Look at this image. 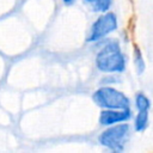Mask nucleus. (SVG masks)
Instances as JSON below:
<instances>
[{
  "label": "nucleus",
  "mask_w": 153,
  "mask_h": 153,
  "mask_svg": "<svg viewBox=\"0 0 153 153\" xmlns=\"http://www.w3.org/2000/svg\"><path fill=\"white\" fill-rule=\"evenodd\" d=\"M96 66L104 73H121L126 69V57L116 41L108 42L98 51Z\"/></svg>",
  "instance_id": "obj_1"
},
{
  "label": "nucleus",
  "mask_w": 153,
  "mask_h": 153,
  "mask_svg": "<svg viewBox=\"0 0 153 153\" xmlns=\"http://www.w3.org/2000/svg\"><path fill=\"white\" fill-rule=\"evenodd\" d=\"M93 102L103 109H130L129 98L120 90L111 86L99 87L92 96Z\"/></svg>",
  "instance_id": "obj_2"
},
{
  "label": "nucleus",
  "mask_w": 153,
  "mask_h": 153,
  "mask_svg": "<svg viewBox=\"0 0 153 153\" xmlns=\"http://www.w3.org/2000/svg\"><path fill=\"white\" fill-rule=\"evenodd\" d=\"M130 127L126 122L109 126L99 136L98 141L102 146L111 151H122L129 139Z\"/></svg>",
  "instance_id": "obj_3"
},
{
  "label": "nucleus",
  "mask_w": 153,
  "mask_h": 153,
  "mask_svg": "<svg viewBox=\"0 0 153 153\" xmlns=\"http://www.w3.org/2000/svg\"><path fill=\"white\" fill-rule=\"evenodd\" d=\"M117 29V17L112 12H104L100 17L96 19L92 24L90 33L86 38L87 42H97L103 39L109 33L114 32Z\"/></svg>",
  "instance_id": "obj_4"
},
{
  "label": "nucleus",
  "mask_w": 153,
  "mask_h": 153,
  "mask_svg": "<svg viewBox=\"0 0 153 153\" xmlns=\"http://www.w3.org/2000/svg\"><path fill=\"white\" fill-rule=\"evenodd\" d=\"M131 117L130 109H104L99 114V124L100 126H112L121 122H127Z\"/></svg>",
  "instance_id": "obj_5"
},
{
  "label": "nucleus",
  "mask_w": 153,
  "mask_h": 153,
  "mask_svg": "<svg viewBox=\"0 0 153 153\" xmlns=\"http://www.w3.org/2000/svg\"><path fill=\"white\" fill-rule=\"evenodd\" d=\"M85 2L91 7L92 11L104 13L109 11L111 6V0H85Z\"/></svg>",
  "instance_id": "obj_6"
},
{
  "label": "nucleus",
  "mask_w": 153,
  "mask_h": 153,
  "mask_svg": "<svg viewBox=\"0 0 153 153\" xmlns=\"http://www.w3.org/2000/svg\"><path fill=\"white\" fill-rule=\"evenodd\" d=\"M148 111H137V115L135 117L134 122V128L136 131H143L148 127Z\"/></svg>",
  "instance_id": "obj_7"
},
{
  "label": "nucleus",
  "mask_w": 153,
  "mask_h": 153,
  "mask_svg": "<svg viewBox=\"0 0 153 153\" xmlns=\"http://www.w3.org/2000/svg\"><path fill=\"white\" fill-rule=\"evenodd\" d=\"M135 106L137 111H148L151 108V100L146 94H143L142 92H139L135 96Z\"/></svg>",
  "instance_id": "obj_8"
},
{
  "label": "nucleus",
  "mask_w": 153,
  "mask_h": 153,
  "mask_svg": "<svg viewBox=\"0 0 153 153\" xmlns=\"http://www.w3.org/2000/svg\"><path fill=\"white\" fill-rule=\"evenodd\" d=\"M133 56H134V65H135V68H136V73L137 74H142L143 71H145V61H143V57H142V54H141V50L139 49L137 45L134 47V51H133Z\"/></svg>",
  "instance_id": "obj_9"
},
{
  "label": "nucleus",
  "mask_w": 153,
  "mask_h": 153,
  "mask_svg": "<svg viewBox=\"0 0 153 153\" xmlns=\"http://www.w3.org/2000/svg\"><path fill=\"white\" fill-rule=\"evenodd\" d=\"M62 2L65 5H67V6H71V5H73L75 2V0H62Z\"/></svg>",
  "instance_id": "obj_10"
}]
</instances>
